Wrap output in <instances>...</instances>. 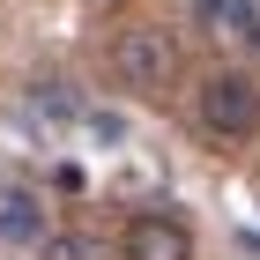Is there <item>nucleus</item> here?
<instances>
[{
  "instance_id": "obj_2",
  "label": "nucleus",
  "mask_w": 260,
  "mask_h": 260,
  "mask_svg": "<svg viewBox=\"0 0 260 260\" xmlns=\"http://www.w3.org/2000/svg\"><path fill=\"white\" fill-rule=\"evenodd\" d=\"M193 112H201V126H208L216 141H253L260 134V82L223 67V75H208L193 89Z\"/></svg>"
},
{
  "instance_id": "obj_4",
  "label": "nucleus",
  "mask_w": 260,
  "mask_h": 260,
  "mask_svg": "<svg viewBox=\"0 0 260 260\" xmlns=\"http://www.w3.org/2000/svg\"><path fill=\"white\" fill-rule=\"evenodd\" d=\"M193 22L216 45H238V52L260 45V0H193Z\"/></svg>"
},
{
  "instance_id": "obj_5",
  "label": "nucleus",
  "mask_w": 260,
  "mask_h": 260,
  "mask_svg": "<svg viewBox=\"0 0 260 260\" xmlns=\"http://www.w3.org/2000/svg\"><path fill=\"white\" fill-rule=\"evenodd\" d=\"M126 260H193V231L179 216H134L126 223Z\"/></svg>"
},
{
  "instance_id": "obj_6",
  "label": "nucleus",
  "mask_w": 260,
  "mask_h": 260,
  "mask_svg": "<svg viewBox=\"0 0 260 260\" xmlns=\"http://www.w3.org/2000/svg\"><path fill=\"white\" fill-rule=\"evenodd\" d=\"M38 253L45 260H112V238H97V231H52Z\"/></svg>"
},
{
  "instance_id": "obj_3",
  "label": "nucleus",
  "mask_w": 260,
  "mask_h": 260,
  "mask_svg": "<svg viewBox=\"0 0 260 260\" xmlns=\"http://www.w3.org/2000/svg\"><path fill=\"white\" fill-rule=\"evenodd\" d=\"M52 238V216H45V201L30 186H0V245L8 253H38Z\"/></svg>"
},
{
  "instance_id": "obj_1",
  "label": "nucleus",
  "mask_w": 260,
  "mask_h": 260,
  "mask_svg": "<svg viewBox=\"0 0 260 260\" xmlns=\"http://www.w3.org/2000/svg\"><path fill=\"white\" fill-rule=\"evenodd\" d=\"M179 38L164 30V22H126L119 38H112V75H119V89H134V97H171L179 89Z\"/></svg>"
}]
</instances>
